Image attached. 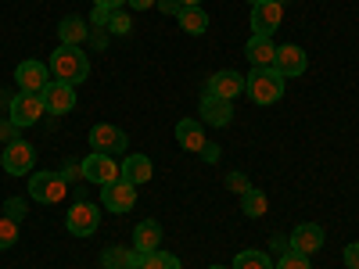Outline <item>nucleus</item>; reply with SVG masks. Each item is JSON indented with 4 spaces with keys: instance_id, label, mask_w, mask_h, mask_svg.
Here are the masks:
<instances>
[{
    "instance_id": "f257e3e1",
    "label": "nucleus",
    "mask_w": 359,
    "mask_h": 269,
    "mask_svg": "<svg viewBox=\"0 0 359 269\" xmlns=\"http://www.w3.org/2000/svg\"><path fill=\"white\" fill-rule=\"evenodd\" d=\"M47 69H50L54 79H62V83H69V86H79V83L90 76V57H86V50L62 43V47L50 54Z\"/></svg>"
},
{
    "instance_id": "f03ea898",
    "label": "nucleus",
    "mask_w": 359,
    "mask_h": 269,
    "mask_svg": "<svg viewBox=\"0 0 359 269\" xmlns=\"http://www.w3.org/2000/svg\"><path fill=\"white\" fill-rule=\"evenodd\" d=\"M245 90L255 104H273L284 97V76L277 69H252L245 76Z\"/></svg>"
},
{
    "instance_id": "7ed1b4c3",
    "label": "nucleus",
    "mask_w": 359,
    "mask_h": 269,
    "mask_svg": "<svg viewBox=\"0 0 359 269\" xmlns=\"http://www.w3.org/2000/svg\"><path fill=\"white\" fill-rule=\"evenodd\" d=\"M69 194V179L62 172H33L29 176V198L36 205H57Z\"/></svg>"
},
{
    "instance_id": "20e7f679",
    "label": "nucleus",
    "mask_w": 359,
    "mask_h": 269,
    "mask_svg": "<svg viewBox=\"0 0 359 269\" xmlns=\"http://www.w3.org/2000/svg\"><path fill=\"white\" fill-rule=\"evenodd\" d=\"M36 165V147L29 140H11L4 144V151H0V169H4L8 176H29Z\"/></svg>"
},
{
    "instance_id": "39448f33",
    "label": "nucleus",
    "mask_w": 359,
    "mask_h": 269,
    "mask_svg": "<svg viewBox=\"0 0 359 269\" xmlns=\"http://www.w3.org/2000/svg\"><path fill=\"white\" fill-rule=\"evenodd\" d=\"M90 151H101V155H111V158H118L123 155L126 158V144H130V137L118 130V126H111V123H97L94 130H90Z\"/></svg>"
},
{
    "instance_id": "423d86ee",
    "label": "nucleus",
    "mask_w": 359,
    "mask_h": 269,
    "mask_svg": "<svg viewBox=\"0 0 359 269\" xmlns=\"http://www.w3.org/2000/svg\"><path fill=\"white\" fill-rule=\"evenodd\" d=\"M101 226V208L94 201H76L69 208V216H65V230L72 237H94Z\"/></svg>"
},
{
    "instance_id": "0eeeda50",
    "label": "nucleus",
    "mask_w": 359,
    "mask_h": 269,
    "mask_svg": "<svg viewBox=\"0 0 359 269\" xmlns=\"http://www.w3.org/2000/svg\"><path fill=\"white\" fill-rule=\"evenodd\" d=\"M118 176H123V172H118V162H115L111 155H101V151H90V155L83 158V179H86V184H97V187H108V184H115Z\"/></svg>"
},
{
    "instance_id": "6e6552de",
    "label": "nucleus",
    "mask_w": 359,
    "mask_h": 269,
    "mask_svg": "<svg viewBox=\"0 0 359 269\" xmlns=\"http://www.w3.org/2000/svg\"><path fill=\"white\" fill-rule=\"evenodd\" d=\"M40 115H43V101H40V94H18L11 97V104H8V118L18 126V130H25V126H36L40 123Z\"/></svg>"
},
{
    "instance_id": "1a4fd4ad",
    "label": "nucleus",
    "mask_w": 359,
    "mask_h": 269,
    "mask_svg": "<svg viewBox=\"0 0 359 269\" xmlns=\"http://www.w3.org/2000/svg\"><path fill=\"white\" fill-rule=\"evenodd\" d=\"M280 22H284V4H277V0L252 4V36H273Z\"/></svg>"
},
{
    "instance_id": "9d476101",
    "label": "nucleus",
    "mask_w": 359,
    "mask_h": 269,
    "mask_svg": "<svg viewBox=\"0 0 359 269\" xmlns=\"http://www.w3.org/2000/svg\"><path fill=\"white\" fill-rule=\"evenodd\" d=\"M40 101H43V111H50V115H69L76 108V86H69L62 79H50L43 86Z\"/></svg>"
},
{
    "instance_id": "9b49d317",
    "label": "nucleus",
    "mask_w": 359,
    "mask_h": 269,
    "mask_svg": "<svg viewBox=\"0 0 359 269\" xmlns=\"http://www.w3.org/2000/svg\"><path fill=\"white\" fill-rule=\"evenodd\" d=\"M101 205L108 208V212L123 216V212H130V208L137 205V187H133V184H126V179L118 176L115 184L101 187Z\"/></svg>"
},
{
    "instance_id": "f8f14e48",
    "label": "nucleus",
    "mask_w": 359,
    "mask_h": 269,
    "mask_svg": "<svg viewBox=\"0 0 359 269\" xmlns=\"http://www.w3.org/2000/svg\"><path fill=\"white\" fill-rule=\"evenodd\" d=\"M50 79H54V76H50V69H47L43 62H22V65L15 69V83H18L22 94H43V86H47Z\"/></svg>"
},
{
    "instance_id": "ddd939ff",
    "label": "nucleus",
    "mask_w": 359,
    "mask_h": 269,
    "mask_svg": "<svg viewBox=\"0 0 359 269\" xmlns=\"http://www.w3.org/2000/svg\"><path fill=\"white\" fill-rule=\"evenodd\" d=\"M273 69H277L284 79H298V76L309 69V57H306V50L298 47V43H284V47H277Z\"/></svg>"
},
{
    "instance_id": "4468645a",
    "label": "nucleus",
    "mask_w": 359,
    "mask_h": 269,
    "mask_svg": "<svg viewBox=\"0 0 359 269\" xmlns=\"http://www.w3.org/2000/svg\"><path fill=\"white\" fill-rule=\"evenodd\" d=\"M208 94L212 97H223V101H233L237 94H245V76L233 72V69H219L216 76H208Z\"/></svg>"
},
{
    "instance_id": "2eb2a0df",
    "label": "nucleus",
    "mask_w": 359,
    "mask_h": 269,
    "mask_svg": "<svg viewBox=\"0 0 359 269\" xmlns=\"http://www.w3.org/2000/svg\"><path fill=\"white\" fill-rule=\"evenodd\" d=\"M201 118L208 126H216V130H226L233 123V101H223V97H212L205 90L201 94Z\"/></svg>"
},
{
    "instance_id": "dca6fc26",
    "label": "nucleus",
    "mask_w": 359,
    "mask_h": 269,
    "mask_svg": "<svg viewBox=\"0 0 359 269\" xmlns=\"http://www.w3.org/2000/svg\"><path fill=\"white\" fill-rule=\"evenodd\" d=\"M287 248H291V251H302V255L320 251V248H323V226H316V223H298V226L291 230V237H287Z\"/></svg>"
},
{
    "instance_id": "f3484780",
    "label": "nucleus",
    "mask_w": 359,
    "mask_h": 269,
    "mask_svg": "<svg viewBox=\"0 0 359 269\" xmlns=\"http://www.w3.org/2000/svg\"><path fill=\"white\" fill-rule=\"evenodd\" d=\"M176 140H180V147H184V151H191V155H201L205 144H208L205 126L198 123V118H180V123H176Z\"/></svg>"
},
{
    "instance_id": "a211bd4d",
    "label": "nucleus",
    "mask_w": 359,
    "mask_h": 269,
    "mask_svg": "<svg viewBox=\"0 0 359 269\" xmlns=\"http://www.w3.org/2000/svg\"><path fill=\"white\" fill-rule=\"evenodd\" d=\"M245 57L252 62V69H273V57H277L273 36H252L245 43Z\"/></svg>"
},
{
    "instance_id": "6ab92c4d",
    "label": "nucleus",
    "mask_w": 359,
    "mask_h": 269,
    "mask_svg": "<svg viewBox=\"0 0 359 269\" xmlns=\"http://www.w3.org/2000/svg\"><path fill=\"white\" fill-rule=\"evenodd\" d=\"M118 172H123L126 184L140 187V184H147V179L155 176V165H151V158H147V155H126L123 165H118Z\"/></svg>"
},
{
    "instance_id": "aec40b11",
    "label": "nucleus",
    "mask_w": 359,
    "mask_h": 269,
    "mask_svg": "<svg viewBox=\"0 0 359 269\" xmlns=\"http://www.w3.org/2000/svg\"><path fill=\"white\" fill-rule=\"evenodd\" d=\"M158 244H162V226L155 219L137 223V230H133V251L151 255V251H158Z\"/></svg>"
},
{
    "instance_id": "412c9836",
    "label": "nucleus",
    "mask_w": 359,
    "mask_h": 269,
    "mask_svg": "<svg viewBox=\"0 0 359 269\" xmlns=\"http://www.w3.org/2000/svg\"><path fill=\"white\" fill-rule=\"evenodd\" d=\"M86 36H90V25H86V18H79V15H65L62 22H57V40H62V43L79 47Z\"/></svg>"
},
{
    "instance_id": "4be33fe9",
    "label": "nucleus",
    "mask_w": 359,
    "mask_h": 269,
    "mask_svg": "<svg viewBox=\"0 0 359 269\" xmlns=\"http://www.w3.org/2000/svg\"><path fill=\"white\" fill-rule=\"evenodd\" d=\"M140 251L133 248H104L101 251V269H137L140 265Z\"/></svg>"
},
{
    "instance_id": "5701e85b",
    "label": "nucleus",
    "mask_w": 359,
    "mask_h": 269,
    "mask_svg": "<svg viewBox=\"0 0 359 269\" xmlns=\"http://www.w3.org/2000/svg\"><path fill=\"white\" fill-rule=\"evenodd\" d=\"M176 18H180V29H184L187 36H201V33H208V11H205V8H184Z\"/></svg>"
},
{
    "instance_id": "b1692460",
    "label": "nucleus",
    "mask_w": 359,
    "mask_h": 269,
    "mask_svg": "<svg viewBox=\"0 0 359 269\" xmlns=\"http://www.w3.org/2000/svg\"><path fill=\"white\" fill-rule=\"evenodd\" d=\"M266 208H269V201H266V194H262L259 187H252V191L241 194V212H245L248 219H262Z\"/></svg>"
},
{
    "instance_id": "393cba45",
    "label": "nucleus",
    "mask_w": 359,
    "mask_h": 269,
    "mask_svg": "<svg viewBox=\"0 0 359 269\" xmlns=\"http://www.w3.org/2000/svg\"><path fill=\"white\" fill-rule=\"evenodd\" d=\"M230 269H273V262H269V255H266V251L248 248V251H237V258H233V265H230Z\"/></svg>"
},
{
    "instance_id": "a878e982",
    "label": "nucleus",
    "mask_w": 359,
    "mask_h": 269,
    "mask_svg": "<svg viewBox=\"0 0 359 269\" xmlns=\"http://www.w3.org/2000/svg\"><path fill=\"white\" fill-rule=\"evenodd\" d=\"M137 269H184V265H180V258L169 255V251H151V255L140 258Z\"/></svg>"
},
{
    "instance_id": "bb28decb",
    "label": "nucleus",
    "mask_w": 359,
    "mask_h": 269,
    "mask_svg": "<svg viewBox=\"0 0 359 269\" xmlns=\"http://www.w3.org/2000/svg\"><path fill=\"white\" fill-rule=\"evenodd\" d=\"M130 29H133V18H130L123 8H115L111 18H108V33H111V36H126Z\"/></svg>"
},
{
    "instance_id": "cd10ccee",
    "label": "nucleus",
    "mask_w": 359,
    "mask_h": 269,
    "mask_svg": "<svg viewBox=\"0 0 359 269\" xmlns=\"http://www.w3.org/2000/svg\"><path fill=\"white\" fill-rule=\"evenodd\" d=\"M15 241H18V223L8 219V216H0V251H8Z\"/></svg>"
},
{
    "instance_id": "c85d7f7f",
    "label": "nucleus",
    "mask_w": 359,
    "mask_h": 269,
    "mask_svg": "<svg viewBox=\"0 0 359 269\" xmlns=\"http://www.w3.org/2000/svg\"><path fill=\"white\" fill-rule=\"evenodd\" d=\"M273 269H313V265H309V255H302V251H291V248H287Z\"/></svg>"
},
{
    "instance_id": "c756f323",
    "label": "nucleus",
    "mask_w": 359,
    "mask_h": 269,
    "mask_svg": "<svg viewBox=\"0 0 359 269\" xmlns=\"http://www.w3.org/2000/svg\"><path fill=\"white\" fill-rule=\"evenodd\" d=\"M25 212H29V205H25L22 198H8V205H4V216H8V219L22 223V219H25Z\"/></svg>"
},
{
    "instance_id": "7c9ffc66",
    "label": "nucleus",
    "mask_w": 359,
    "mask_h": 269,
    "mask_svg": "<svg viewBox=\"0 0 359 269\" xmlns=\"http://www.w3.org/2000/svg\"><path fill=\"white\" fill-rule=\"evenodd\" d=\"M226 187H230L233 194H245V191H252V184H248V176H245V172H230V176H226Z\"/></svg>"
},
{
    "instance_id": "2f4dec72",
    "label": "nucleus",
    "mask_w": 359,
    "mask_h": 269,
    "mask_svg": "<svg viewBox=\"0 0 359 269\" xmlns=\"http://www.w3.org/2000/svg\"><path fill=\"white\" fill-rule=\"evenodd\" d=\"M62 176L69 179V184H72V179H83V162H79V158H65V165H62Z\"/></svg>"
},
{
    "instance_id": "473e14b6",
    "label": "nucleus",
    "mask_w": 359,
    "mask_h": 269,
    "mask_svg": "<svg viewBox=\"0 0 359 269\" xmlns=\"http://www.w3.org/2000/svg\"><path fill=\"white\" fill-rule=\"evenodd\" d=\"M108 18H111V11H108V8H97V4H94V15H90V22H94V29H108Z\"/></svg>"
},
{
    "instance_id": "72a5a7b5",
    "label": "nucleus",
    "mask_w": 359,
    "mask_h": 269,
    "mask_svg": "<svg viewBox=\"0 0 359 269\" xmlns=\"http://www.w3.org/2000/svg\"><path fill=\"white\" fill-rule=\"evenodd\" d=\"M0 140H4V144L18 140V126L11 123V118H4V123H0Z\"/></svg>"
},
{
    "instance_id": "f704fd0d",
    "label": "nucleus",
    "mask_w": 359,
    "mask_h": 269,
    "mask_svg": "<svg viewBox=\"0 0 359 269\" xmlns=\"http://www.w3.org/2000/svg\"><path fill=\"white\" fill-rule=\"evenodd\" d=\"M155 8H158V11H165V15H180V11H184V4H180V0H158Z\"/></svg>"
},
{
    "instance_id": "c9c22d12",
    "label": "nucleus",
    "mask_w": 359,
    "mask_h": 269,
    "mask_svg": "<svg viewBox=\"0 0 359 269\" xmlns=\"http://www.w3.org/2000/svg\"><path fill=\"white\" fill-rule=\"evenodd\" d=\"M345 265L348 269H359V244H348L345 248Z\"/></svg>"
},
{
    "instance_id": "e433bc0d",
    "label": "nucleus",
    "mask_w": 359,
    "mask_h": 269,
    "mask_svg": "<svg viewBox=\"0 0 359 269\" xmlns=\"http://www.w3.org/2000/svg\"><path fill=\"white\" fill-rule=\"evenodd\" d=\"M201 158H205V162H219V147H216V144H205Z\"/></svg>"
},
{
    "instance_id": "4c0bfd02",
    "label": "nucleus",
    "mask_w": 359,
    "mask_h": 269,
    "mask_svg": "<svg viewBox=\"0 0 359 269\" xmlns=\"http://www.w3.org/2000/svg\"><path fill=\"white\" fill-rule=\"evenodd\" d=\"M94 47H97V50L108 47V29H94Z\"/></svg>"
},
{
    "instance_id": "58836bf2",
    "label": "nucleus",
    "mask_w": 359,
    "mask_h": 269,
    "mask_svg": "<svg viewBox=\"0 0 359 269\" xmlns=\"http://www.w3.org/2000/svg\"><path fill=\"white\" fill-rule=\"evenodd\" d=\"M126 4H130L133 11H147V8H155L158 0H126Z\"/></svg>"
},
{
    "instance_id": "ea45409f",
    "label": "nucleus",
    "mask_w": 359,
    "mask_h": 269,
    "mask_svg": "<svg viewBox=\"0 0 359 269\" xmlns=\"http://www.w3.org/2000/svg\"><path fill=\"white\" fill-rule=\"evenodd\" d=\"M94 4H97V8H108V11H115V8H123L126 0H94Z\"/></svg>"
},
{
    "instance_id": "a19ab883",
    "label": "nucleus",
    "mask_w": 359,
    "mask_h": 269,
    "mask_svg": "<svg viewBox=\"0 0 359 269\" xmlns=\"http://www.w3.org/2000/svg\"><path fill=\"white\" fill-rule=\"evenodd\" d=\"M180 4H184V8H201L205 0H180Z\"/></svg>"
},
{
    "instance_id": "79ce46f5",
    "label": "nucleus",
    "mask_w": 359,
    "mask_h": 269,
    "mask_svg": "<svg viewBox=\"0 0 359 269\" xmlns=\"http://www.w3.org/2000/svg\"><path fill=\"white\" fill-rule=\"evenodd\" d=\"M208 269H226V265H208Z\"/></svg>"
},
{
    "instance_id": "37998d69",
    "label": "nucleus",
    "mask_w": 359,
    "mask_h": 269,
    "mask_svg": "<svg viewBox=\"0 0 359 269\" xmlns=\"http://www.w3.org/2000/svg\"><path fill=\"white\" fill-rule=\"evenodd\" d=\"M252 4H259V0H252Z\"/></svg>"
}]
</instances>
